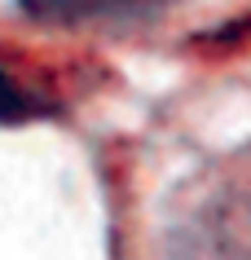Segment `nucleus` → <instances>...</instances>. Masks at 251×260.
<instances>
[{"label":"nucleus","mask_w":251,"mask_h":260,"mask_svg":"<svg viewBox=\"0 0 251 260\" xmlns=\"http://www.w3.org/2000/svg\"><path fill=\"white\" fill-rule=\"evenodd\" d=\"M31 18L53 27H101V22H132L172 9L176 0H18Z\"/></svg>","instance_id":"1"},{"label":"nucleus","mask_w":251,"mask_h":260,"mask_svg":"<svg viewBox=\"0 0 251 260\" xmlns=\"http://www.w3.org/2000/svg\"><path fill=\"white\" fill-rule=\"evenodd\" d=\"M27 110H31V97L0 71V119H22Z\"/></svg>","instance_id":"2"}]
</instances>
